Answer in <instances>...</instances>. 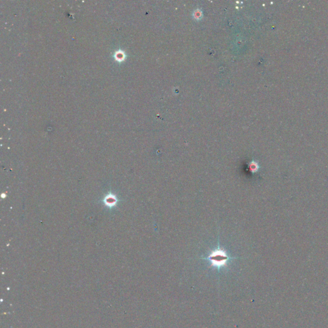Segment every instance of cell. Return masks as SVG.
Listing matches in <instances>:
<instances>
[{"instance_id": "6da1fadb", "label": "cell", "mask_w": 328, "mask_h": 328, "mask_svg": "<svg viewBox=\"0 0 328 328\" xmlns=\"http://www.w3.org/2000/svg\"><path fill=\"white\" fill-rule=\"evenodd\" d=\"M217 248L212 251L209 255L203 260H208L211 263V266L220 269L227 265V262L233 258L228 256L224 249L220 247V244L218 243Z\"/></svg>"}, {"instance_id": "7a4b0ae2", "label": "cell", "mask_w": 328, "mask_h": 328, "mask_svg": "<svg viewBox=\"0 0 328 328\" xmlns=\"http://www.w3.org/2000/svg\"><path fill=\"white\" fill-rule=\"evenodd\" d=\"M248 167L251 173H255L256 171L258 170V163L254 161L251 162L250 163H249L248 164Z\"/></svg>"}]
</instances>
